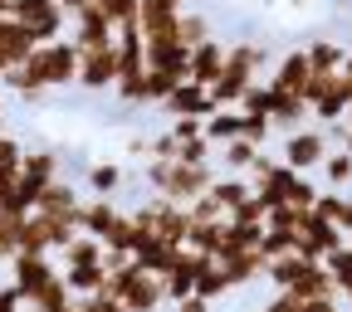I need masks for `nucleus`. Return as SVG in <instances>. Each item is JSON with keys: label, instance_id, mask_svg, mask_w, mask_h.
<instances>
[{"label": "nucleus", "instance_id": "58836bf2", "mask_svg": "<svg viewBox=\"0 0 352 312\" xmlns=\"http://www.w3.org/2000/svg\"><path fill=\"white\" fill-rule=\"evenodd\" d=\"M270 103H274V88L270 83H254L250 93L240 98V112L245 117H270Z\"/></svg>", "mask_w": 352, "mask_h": 312}, {"label": "nucleus", "instance_id": "6e6552de", "mask_svg": "<svg viewBox=\"0 0 352 312\" xmlns=\"http://www.w3.org/2000/svg\"><path fill=\"white\" fill-rule=\"evenodd\" d=\"M147 69L166 73L176 83H186L191 78V44H182L176 34H152L147 39Z\"/></svg>", "mask_w": 352, "mask_h": 312}, {"label": "nucleus", "instance_id": "864d4df0", "mask_svg": "<svg viewBox=\"0 0 352 312\" xmlns=\"http://www.w3.org/2000/svg\"><path fill=\"white\" fill-rule=\"evenodd\" d=\"M0 20H10V0H0Z\"/></svg>", "mask_w": 352, "mask_h": 312}, {"label": "nucleus", "instance_id": "5701e85b", "mask_svg": "<svg viewBox=\"0 0 352 312\" xmlns=\"http://www.w3.org/2000/svg\"><path fill=\"white\" fill-rule=\"evenodd\" d=\"M298 302H318V298H338V288H333V274L323 269V263H308V269L298 274V283L289 288Z\"/></svg>", "mask_w": 352, "mask_h": 312}, {"label": "nucleus", "instance_id": "6e6d98bb", "mask_svg": "<svg viewBox=\"0 0 352 312\" xmlns=\"http://www.w3.org/2000/svg\"><path fill=\"white\" fill-rule=\"evenodd\" d=\"M347 132H352V112H347Z\"/></svg>", "mask_w": 352, "mask_h": 312}, {"label": "nucleus", "instance_id": "20e7f679", "mask_svg": "<svg viewBox=\"0 0 352 312\" xmlns=\"http://www.w3.org/2000/svg\"><path fill=\"white\" fill-rule=\"evenodd\" d=\"M108 293H113L127 312H162V307H166L162 278H157V274H147V269H138V259L108 274Z\"/></svg>", "mask_w": 352, "mask_h": 312}, {"label": "nucleus", "instance_id": "4468645a", "mask_svg": "<svg viewBox=\"0 0 352 312\" xmlns=\"http://www.w3.org/2000/svg\"><path fill=\"white\" fill-rule=\"evenodd\" d=\"M274 88V93H294V98H303L308 93V83H314V69H308V54L303 49H289L279 64H274V73L264 78Z\"/></svg>", "mask_w": 352, "mask_h": 312}, {"label": "nucleus", "instance_id": "2eb2a0df", "mask_svg": "<svg viewBox=\"0 0 352 312\" xmlns=\"http://www.w3.org/2000/svg\"><path fill=\"white\" fill-rule=\"evenodd\" d=\"M226 49H230V39H220V34H210V39L191 44V83L210 88L220 73H226Z\"/></svg>", "mask_w": 352, "mask_h": 312}, {"label": "nucleus", "instance_id": "f8f14e48", "mask_svg": "<svg viewBox=\"0 0 352 312\" xmlns=\"http://www.w3.org/2000/svg\"><path fill=\"white\" fill-rule=\"evenodd\" d=\"M83 191L74 186V181H59L54 186H44V195H39V205H34V215H50V219H69V225H78V215H83Z\"/></svg>", "mask_w": 352, "mask_h": 312}, {"label": "nucleus", "instance_id": "2f4dec72", "mask_svg": "<svg viewBox=\"0 0 352 312\" xmlns=\"http://www.w3.org/2000/svg\"><path fill=\"white\" fill-rule=\"evenodd\" d=\"M220 235H226V219H215V225H191V235H186V249H191V254H206V259H215V249H220Z\"/></svg>", "mask_w": 352, "mask_h": 312}, {"label": "nucleus", "instance_id": "3c124183", "mask_svg": "<svg viewBox=\"0 0 352 312\" xmlns=\"http://www.w3.org/2000/svg\"><path fill=\"white\" fill-rule=\"evenodd\" d=\"M338 230L352 239V195H347V205H342V219H338Z\"/></svg>", "mask_w": 352, "mask_h": 312}, {"label": "nucleus", "instance_id": "13d9d810", "mask_svg": "<svg viewBox=\"0 0 352 312\" xmlns=\"http://www.w3.org/2000/svg\"><path fill=\"white\" fill-rule=\"evenodd\" d=\"M347 244H352V239H347Z\"/></svg>", "mask_w": 352, "mask_h": 312}, {"label": "nucleus", "instance_id": "4c0bfd02", "mask_svg": "<svg viewBox=\"0 0 352 312\" xmlns=\"http://www.w3.org/2000/svg\"><path fill=\"white\" fill-rule=\"evenodd\" d=\"M30 219V215H25ZM25 219H15V215H6L0 210V263H10L15 254H20V225Z\"/></svg>", "mask_w": 352, "mask_h": 312}, {"label": "nucleus", "instance_id": "79ce46f5", "mask_svg": "<svg viewBox=\"0 0 352 312\" xmlns=\"http://www.w3.org/2000/svg\"><path fill=\"white\" fill-rule=\"evenodd\" d=\"M342 205H347V195H338V191H318L314 215H318V219H328V225H338V219H342Z\"/></svg>", "mask_w": 352, "mask_h": 312}, {"label": "nucleus", "instance_id": "9d476101", "mask_svg": "<svg viewBox=\"0 0 352 312\" xmlns=\"http://www.w3.org/2000/svg\"><path fill=\"white\" fill-rule=\"evenodd\" d=\"M347 244V235L338 230V225H328V219H318L314 210L303 215V225H298V254L303 259H314V263H323L333 249H342Z\"/></svg>", "mask_w": 352, "mask_h": 312}, {"label": "nucleus", "instance_id": "09e8293b", "mask_svg": "<svg viewBox=\"0 0 352 312\" xmlns=\"http://www.w3.org/2000/svg\"><path fill=\"white\" fill-rule=\"evenodd\" d=\"M152 156H176V137H171V132H157V137H152L147 161H152Z\"/></svg>", "mask_w": 352, "mask_h": 312}, {"label": "nucleus", "instance_id": "a18cd8bd", "mask_svg": "<svg viewBox=\"0 0 352 312\" xmlns=\"http://www.w3.org/2000/svg\"><path fill=\"white\" fill-rule=\"evenodd\" d=\"M245 117V112H240ZM270 117H245V142H254V147H264V142H270Z\"/></svg>", "mask_w": 352, "mask_h": 312}, {"label": "nucleus", "instance_id": "c756f323", "mask_svg": "<svg viewBox=\"0 0 352 312\" xmlns=\"http://www.w3.org/2000/svg\"><path fill=\"white\" fill-rule=\"evenodd\" d=\"M20 254H54V244H50V219H44V215H30L25 225H20Z\"/></svg>", "mask_w": 352, "mask_h": 312}, {"label": "nucleus", "instance_id": "f3484780", "mask_svg": "<svg viewBox=\"0 0 352 312\" xmlns=\"http://www.w3.org/2000/svg\"><path fill=\"white\" fill-rule=\"evenodd\" d=\"M162 112L166 117H210L215 112V103H210V88H201V83H176L171 88V98L162 103Z\"/></svg>", "mask_w": 352, "mask_h": 312}, {"label": "nucleus", "instance_id": "a878e982", "mask_svg": "<svg viewBox=\"0 0 352 312\" xmlns=\"http://www.w3.org/2000/svg\"><path fill=\"white\" fill-rule=\"evenodd\" d=\"M122 181H127V171H122L118 161H94V166H88V176H83L88 195H108V200L122 191Z\"/></svg>", "mask_w": 352, "mask_h": 312}, {"label": "nucleus", "instance_id": "aec40b11", "mask_svg": "<svg viewBox=\"0 0 352 312\" xmlns=\"http://www.w3.org/2000/svg\"><path fill=\"white\" fill-rule=\"evenodd\" d=\"M270 127L274 132H298V127H308V103L303 98H294V93H274V103H270Z\"/></svg>", "mask_w": 352, "mask_h": 312}, {"label": "nucleus", "instance_id": "a211bd4d", "mask_svg": "<svg viewBox=\"0 0 352 312\" xmlns=\"http://www.w3.org/2000/svg\"><path fill=\"white\" fill-rule=\"evenodd\" d=\"M20 176L34 186H54L64 176V156L54 147H25V161H20Z\"/></svg>", "mask_w": 352, "mask_h": 312}, {"label": "nucleus", "instance_id": "c85d7f7f", "mask_svg": "<svg viewBox=\"0 0 352 312\" xmlns=\"http://www.w3.org/2000/svg\"><path fill=\"white\" fill-rule=\"evenodd\" d=\"M64 269H88V263H103V244L94 235H74V244L59 254Z\"/></svg>", "mask_w": 352, "mask_h": 312}, {"label": "nucleus", "instance_id": "0eeeda50", "mask_svg": "<svg viewBox=\"0 0 352 312\" xmlns=\"http://www.w3.org/2000/svg\"><path fill=\"white\" fill-rule=\"evenodd\" d=\"M6 274H10V283H15V293L25 298V307H30L44 283L59 278V263H54V254H15V259L6 263Z\"/></svg>", "mask_w": 352, "mask_h": 312}, {"label": "nucleus", "instance_id": "f257e3e1", "mask_svg": "<svg viewBox=\"0 0 352 312\" xmlns=\"http://www.w3.org/2000/svg\"><path fill=\"white\" fill-rule=\"evenodd\" d=\"M69 83H78V44L50 39V44H34V54L20 69H10V78L0 88L20 93V103H44V93H59Z\"/></svg>", "mask_w": 352, "mask_h": 312}, {"label": "nucleus", "instance_id": "ea45409f", "mask_svg": "<svg viewBox=\"0 0 352 312\" xmlns=\"http://www.w3.org/2000/svg\"><path fill=\"white\" fill-rule=\"evenodd\" d=\"M176 161H186V166H206L215 161V147L206 137H191V142H176Z\"/></svg>", "mask_w": 352, "mask_h": 312}, {"label": "nucleus", "instance_id": "1a4fd4ad", "mask_svg": "<svg viewBox=\"0 0 352 312\" xmlns=\"http://www.w3.org/2000/svg\"><path fill=\"white\" fill-rule=\"evenodd\" d=\"M113 83H118V44L78 54V83L74 88H83V93H113Z\"/></svg>", "mask_w": 352, "mask_h": 312}, {"label": "nucleus", "instance_id": "e433bc0d", "mask_svg": "<svg viewBox=\"0 0 352 312\" xmlns=\"http://www.w3.org/2000/svg\"><path fill=\"white\" fill-rule=\"evenodd\" d=\"M323 181H328V191L352 186V156H347V152H328V161H323Z\"/></svg>", "mask_w": 352, "mask_h": 312}, {"label": "nucleus", "instance_id": "f03ea898", "mask_svg": "<svg viewBox=\"0 0 352 312\" xmlns=\"http://www.w3.org/2000/svg\"><path fill=\"white\" fill-rule=\"evenodd\" d=\"M264 64H270V49L254 39H230L226 49V73L210 83V103L220 108H240V98L250 93L254 83H264Z\"/></svg>", "mask_w": 352, "mask_h": 312}, {"label": "nucleus", "instance_id": "7c9ffc66", "mask_svg": "<svg viewBox=\"0 0 352 312\" xmlns=\"http://www.w3.org/2000/svg\"><path fill=\"white\" fill-rule=\"evenodd\" d=\"M20 161H25V147H20V137L0 132V186H15V181H20Z\"/></svg>", "mask_w": 352, "mask_h": 312}, {"label": "nucleus", "instance_id": "4be33fe9", "mask_svg": "<svg viewBox=\"0 0 352 312\" xmlns=\"http://www.w3.org/2000/svg\"><path fill=\"white\" fill-rule=\"evenodd\" d=\"M264 147H254V142H245V137H235V142H226L215 152V166H220V176H250V166H254V156H259Z\"/></svg>", "mask_w": 352, "mask_h": 312}, {"label": "nucleus", "instance_id": "603ef678", "mask_svg": "<svg viewBox=\"0 0 352 312\" xmlns=\"http://www.w3.org/2000/svg\"><path fill=\"white\" fill-rule=\"evenodd\" d=\"M83 5H88V0H59V10H64V15H78Z\"/></svg>", "mask_w": 352, "mask_h": 312}, {"label": "nucleus", "instance_id": "de8ad7c7", "mask_svg": "<svg viewBox=\"0 0 352 312\" xmlns=\"http://www.w3.org/2000/svg\"><path fill=\"white\" fill-rule=\"evenodd\" d=\"M0 312H25V298L15 293V283H10V278L0 283Z\"/></svg>", "mask_w": 352, "mask_h": 312}, {"label": "nucleus", "instance_id": "37998d69", "mask_svg": "<svg viewBox=\"0 0 352 312\" xmlns=\"http://www.w3.org/2000/svg\"><path fill=\"white\" fill-rule=\"evenodd\" d=\"M166 132L176 142H191V137H206V117H171Z\"/></svg>", "mask_w": 352, "mask_h": 312}, {"label": "nucleus", "instance_id": "c9c22d12", "mask_svg": "<svg viewBox=\"0 0 352 312\" xmlns=\"http://www.w3.org/2000/svg\"><path fill=\"white\" fill-rule=\"evenodd\" d=\"M294 249H298V235H284V230H264V235H259L264 263H274V259H284V254H294Z\"/></svg>", "mask_w": 352, "mask_h": 312}, {"label": "nucleus", "instance_id": "7ed1b4c3", "mask_svg": "<svg viewBox=\"0 0 352 312\" xmlns=\"http://www.w3.org/2000/svg\"><path fill=\"white\" fill-rule=\"evenodd\" d=\"M215 176H220L215 161L186 166V161H176V156H152V161L142 166V181L152 186V195H166V200H176V205H191L196 195H206V191L215 186Z\"/></svg>", "mask_w": 352, "mask_h": 312}, {"label": "nucleus", "instance_id": "423d86ee", "mask_svg": "<svg viewBox=\"0 0 352 312\" xmlns=\"http://www.w3.org/2000/svg\"><path fill=\"white\" fill-rule=\"evenodd\" d=\"M279 161L294 166V171H303V176L314 166H323L328 161V127H298V132H289L284 147H279Z\"/></svg>", "mask_w": 352, "mask_h": 312}, {"label": "nucleus", "instance_id": "8fccbe9b", "mask_svg": "<svg viewBox=\"0 0 352 312\" xmlns=\"http://www.w3.org/2000/svg\"><path fill=\"white\" fill-rule=\"evenodd\" d=\"M176 312H215V302H206V298H182V302H176Z\"/></svg>", "mask_w": 352, "mask_h": 312}, {"label": "nucleus", "instance_id": "6ab92c4d", "mask_svg": "<svg viewBox=\"0 0 352 312\" xmlns=\"http://www.w3.org/2000/svg\"><path fill=\"white\" fill-rule=\"evenodd\" d=\"M215 263H220V274L230 278V288L259 283V278H264V269H270V263H264V254H259V249H245V254H230V259H215Z\"/></svg>", "mask_w": 352, "mask_h": 312}, {"label": "nucleus", "instance_id": "cd10ccee", "mask_svg": "<svg viewBox=\"0 0 352 312\" xmlns=\"http://www.w3.org/2000/svg\"><path fill=\"white\" fill-rule=\"evenodd\" d=\"M235 288H230V278L220 274V263L215 259H206L201 263V274H196V298H206V302H220V298H230Z\"/></svg>", "mask_w": 352, "mask_h": 312}, {"label": "nucleus", "instance_id": "a19ab883", "mask_svg": "<svg viewBox=\"0 0 352 312\" xmlns=\"http://www.w3.org/2000/svg\"><path fill=\"white\" fill-rule=\"evenodd\" d=\"M186 219H191V225H215V219H226V215H220V205H215L210 191H206V195H196V200L186 205Z\"/></svg>", "mask_w": 352, "mask_h": 312}, {"label": "nucleus", "instance_id": "9b49d317", "mask_svg": "<svg viewBox=\"0 0 352 312\" xmlns=\"http://www.w3.org/2000/svg\"><path fill=\"white\" fill-rule=\"evenodd\" d=\"M69 20H74V34H69V39L78 44V54H83V49H103V44H118V25L94 5V0H88L78 15H69Z\"/></svg>", "mask_w": 352, "mask_h": 312}, {"label": "nucleus", "instance_id": "49530a36", "mask_svg": "<svg viewBox=\"0 0 352 312\" xmlns=\"http://www.w3.org/2000/svg\"><path fill=\"white\" fill-rule=\"evenodd\" d=\"M78 307H83V312H127V307H122V302H118L113 293H94V298H78Z\"/></svg>", "mask_w": 352, "mask_h": 312}, {"label": "nucleus", "instance_id": "473e14b6", "mask_svg": "<svg viewBox=\"0 0 352 312\" xmlns=\"http://www.w3.org/2000/svg\"><path fill=\"white\" fill-rule=\"evenodd\" d=\"M74 302V293H69V283H64V274L59 278H50V283H44L39 293H34V302L30 307H44V312H64Z\"/></svg>", "mask_w": 352, "mask_h": 312}, {"label": "nucleus", "instance_id": "393cba45", "mask_svg": "<svg viewBox=\"0 0 352 312\" xmlns=\"http://www.w3.org/2000/svg\"><path fill=\"white\" fill-rule=\"evenodd\" d=\"M303 54H308V69L314 73H342V64H347V49L338 39H308Z\"/></svg>", "mask_w": 352, "mask_h": 312}, {"label": "nucleus", "instance_id": "f704fd0d", "mask_svg": "<svg viewBox=\"0 0 352 312\" xmlns=\"http://www.w3.org/2000/svg\"><path fill=\"white\" fill-rule=\"evenodd\" d=\"M176 29H182V44H201V39H210V34H215V25H210V20H206L201 10H191V5L182 10Z\"/></svg>", "mask_w": 352, "mask_h": 312}, {"label": "nucleus", "instance_id": "c03bdc74", "mask_svg": "<svg viewBox=\"0 0 352 312\" xmlns=\"http://www.w3.org/2000/svg\"><path fill=\"white\" fill-rule=\"evenodd\" d=\"M171 88H176V78H166V73H152V69H147V103H157V108H162V103L171 98Z\"/></svg>", "mask_w": 352, "mask_h": 312}, {"label": "nucleus", "instance_id": "5fc2aeb1", "mask_svg": "<svg viewBox=\"0 0 352 312\" xmlns=\"http://www.w3.org/2000/svg\"><path fill=\"white\" fill-rule=\"evenodd\" d=\"M0 117H6V88H0ZM0 132H6V127H0Z\"/></svg>", "mask_w": 352, "mask_h": 312}, {"label": "nucleus", "instance_id": "ddd939ff", "mask_svg": "<svg viewBox=\"0 0 352 312\" xmlns=\"http://www.w3.org/2000/svg\"><path fill=\"white\" fill-rule=\"evenodd\" d=\"M34 34L20 25V20H0V83L10 78V69H20L30 54H34Z\"/></svg>", "mask_w": 352, "mask_h": 312}, {"label": "nucleus", "instance_id": "4d7b16f0", "mask_svg": "<svg viewBox=\"0 0 352 312\" xmlns=\"http://www.w3.org/2000/svg\"><path fill=\"white\" fill-rule=\"evenodd\" d=\"M0 269H6V263H0Z\"/></svg>", "mask_w": 352, "mask_h": 312}, {"label": "nucleus", "instance_id": "bb28decb", "mask_svg": "<svg viewBox=\"0 0 352 312\" xmlns=\"http://www.w3.org/2000/svg\"><path fill=\"white\" fill-rule=\"evenodd\" d=\"M64 283L74 298H94V293H108V269L103 263H88V269H64Z\"/></svg>", "mask_w": 352, "mask_h": 312}, {"label": "nucleus", "instance_id": "dca6fc26", "mask_svg": "<svg viewBox=\"0 0 352 312\" xmlns=\"http://www.w3.org/2000/svg\"><path fill=\"white\" fill-rule=\"evenodd\" d=\"M127 210H118V200H108V195H88L83 200V215H78V235H94L98 244L118 230V219H122Z\"/></svg>", "mask_w": 352, "mask_h": 312}, {"label": "nucleus", "instance_id": "72a5a7b5", "mask_svg": "<svg viewBox=\"0 0 352 312\" xmlns=\"http://www.w3.org/2000/svg\"><path fill=\"white\" fill-rule=\"evenodd\" d=\"M323 269L333 274V288H338V298L352 288V244H342V249H333L328 259H323Z\"/></svg>", "mask_w": 352, "mask_h": 312}, {"label": "nucleus", "instance_id": "412c9836", "mask_svg": "<svg viewBox=\"0 0 352 312\" xmlns=\"http://www.w3.org/2000/svg\"><path fill=\"white\" fill-rule=\"evenodd\" d=\"M250 195H254V186L245 181V176H215V186H210V200L220 205V215H226V219H230Z\"/></svg>", "mask_w": 352, "mask_h": 312}, {"label": "nucleus", "instance_id": "39448f33", "mask_svg": "<svg viewBox=\"0 0 352 312\" xmlns=\"http://www.w3.org/2000/svg\"><path fill=\"white\" fill-rule=\"evenodd\" d=\"M10 20H20L39 44L64 39V25H69V15L59 10V0H10Z\"/></svg>", "mask_w": 352, "mask_h": 312}, {"label": "nucleus", "instance_id": "b1692460", "mask_svg": "<svg viewBox=\"0 0 352 312\" xmlns=\"http://www.w3.org/2000/svg\"><path fill=\"white\" fill-rule=\"evenodd\" d=\"M235 137H245V117H240V108H220V112H210L206 117V142L220 152L226 142H235Z\"/></svg>", "mask_w": 352, "mask_h": 312}]
</instances>
